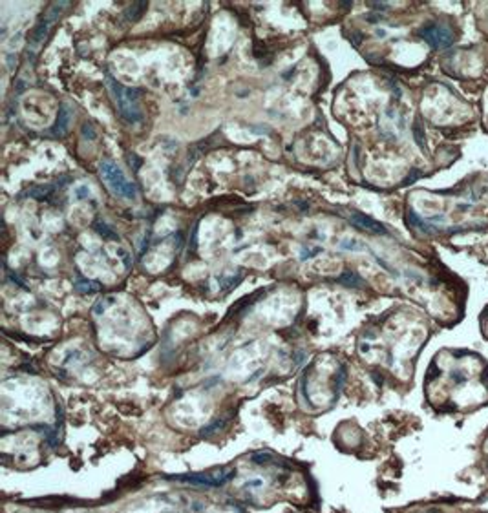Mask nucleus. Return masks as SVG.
I'll list each match as a JSON object with an SVG mask.
<instances>
[{"instance_id":"obj_9","label":"nucleus","mask_w":488,"mask_h":513,"mask_svg":"<svg viewBox=\"0 0 488 513\" xmlns=\"http://www.w3.org/2000/svg\"><path fill=\"white\" fill-rule=\"evenodd\" d=\"M221 426H223V420H216V422L209 424L205 429H201V436H211L212 433H216V431H218Z\"/></svg>"},{"instance_id":"obj_8","label":"nucleus","mask_w":488,"mask_h":513,"mask_svg":"<svg viewBox=\"0 0 488 513\" xmlns=\"http://www.w3.org/2000/svg\"><path fill=\"white\" fill-rule=\"evenodd\" d=\"M252 462H256V464H269V462L274 460V455L269 453V451H258L254 455L251 456Z\"/></svg>"},{"instance_id":"obj_1","label":"nucleus","mask_w":488,"mask_h":513,"mask_svg":"<svg viewBox=\"0 0 488 513\" xmlns=\"http://www.w3.org/2000/svg\"><path fill=\"white\" fill-rule=\"evenodd\" d=\"M106 86L114 103H116L122 119L130 124H139L143 121V110L139 106V90L128 88L124 84L117 83L114 77H106Z\"/></svg>"},{"instance_id":"obj_2","label":"nucleus","mask_w":488,"mask_h":513,"mask_svg":"<svg viewBox=\"0 0 488 513\" xmlns=\"http://www.w3.org/2000/svg\"><path fill=\"white\" fill-rule=\"evenodd\" d=\"M99 170H101L104 185L108 186L110 192L114 194V196H117V198H121V199H126V201H134V199L137 198V186L124 175V172L117 167L116 163L103 161Z\"/></svg>"},{"instance_id":"obj_4","label":"nucleus","mask_w":488,"mask_h":513,"mask_svg":"<svg viewBox=\"0 0 488 513\" xmlns=\"http://www.w3.org/2000/svg\"><path fill=\"white\" fill-rule=\"evenodd\" d=\"M426 42L433 48H448L452 42H454V31L450 29L448 26L444 24H439V22H433L430 26L423 28V31L419 33Z\"/></svg>"},{"instance_id":"obj_11","label":"nucleus","mask_w":488,"mask_h":513,"mask_svg":"<svg viewBox=\"0 0 488 513\" xmlns=\"http://www.w3.org/2000/svg\"><path fill=\"white\" fill-rule=\"evenodd\" d=\"M344 378H346V369L342 367L340 371H338V376L335 378V395H338L342 389V385H344Z\"/></svg>"},{"instance_id":"obj_3","label":"nucleus","mask_w":488,"mask_h":513,"mask_svg":"<svg viewBox=\"0 0 488 513\" xmlns=\"http://www.w3.org/2000/svg\"><path fill=\"white\" fill-rule=\"evenodd\" d=\"M236 475V471L231 468H221V469H212L209 473H188V475H167L165 479L178 482H185V484H192V486H209V487H218L223 486L225 482H229Z\"/></svg>"},{"instance_id":"obj_6","label":"nucleus","mask_w":488,"mask_h":513,"mask_svg":"<svg viewBox=\"0 0 488 513\" xmlns=\"http://www.w3.org/2000/svg\"><path fill=\"white\" fill-rule=\"evenodd\" d=\"M351 219H353L355 225H359L360 228H364V230H367V232H373V234H384L386 232V228L382 227V225L377 223V221H373L371 218H367V216H364V214L355 212L353 216H351Z\"/></svg>"},{"instance_id":"obj_12","label":"nucleus","mask_w":488,"mask_h":513,"mask_svg":"<svg viewBox=\"0 0 488 513\" xmlns=\"http://www.w3.org/2000/svg\"><path fill=\"white\" fill-rule=\"evenodd\" d=\"M264 486V481L262 479H252V481L245 482V489H258V487Z\"/></svg>"},{"instance_id":"obj_10","label":"nucleus","mask_w":488,"mask_h":513,"mask_svg":"<svg viewBox=\"0 0 488 513\" xmlns=\"http://www.w3.org/2000/svg\"><path fill=\"white\" fill-rule=\"evenodd\" d=\"M75 199H86V198H90V186L88 185H79L77 188H75Z\"/></svg>"},{"instance_id":"obj_7","label":"nucleus","mask_w":488,"mask_h":513,"mask_svg":"<svg viewBox=\"0 0 488 513\" xmlns=\"http://www.w3.org/2000/svg\"><path fill=\"white\" fill-rule=\"evenodd\" d=\"M75 289H77L79 292L86 294V292H95V290H99V285H97V283H92L90 280H79V282L75 283Z\"/></svg>"},{"instance_id":"obj_5","label":"nucleus","mask_w":488,"mask_h":513,"mask_svg":"<svg viewBox=\"0 0 488 513\" xmlns=\"http://www.w3.org/2000/svg\"><path fill=\"white\" fill-rule=\"evenodd\" d=\"M71 117H73V112H71V108L66 103H62V104H61V108H59L57 121H55V124H53L52 134H55V135H62V134H64L66 130L70 128Z\"/></svg>"}]
</instances>
